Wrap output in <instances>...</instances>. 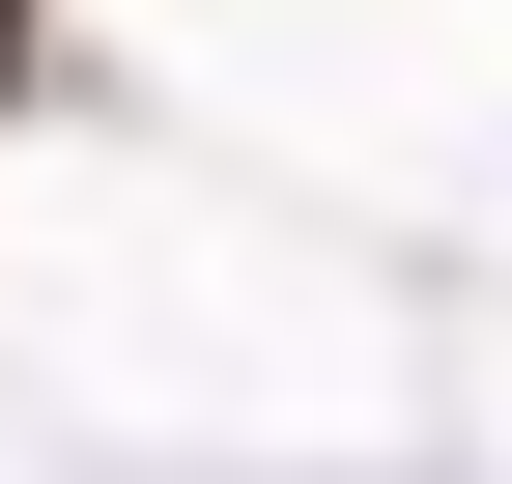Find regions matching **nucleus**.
<instances>
[{
    "mask_svg": "<svg viewBox=\"0 0 512 484\" xmlns=\"http://www.w3.org/2000/svg\"><path fill=\"white\" fill-rule=\"evenodd\" d=\"M29 57H57V0H0V114H29Z\"/></svg>",
    "mask_w": 512,
    "mask_h": 484,
    "instance_id": "1",
    "label": "nucleus"
}]
</instances>
